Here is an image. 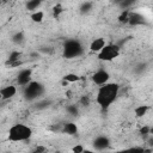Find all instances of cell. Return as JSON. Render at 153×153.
I'll return each mask as SVG.
<instances>
[{
	"instance_id": "cell-30",
	"label": "cell",
	"mask_w": 153,
	"mask_h": 153,
	"mask_svg": "<svg viewBox=\"0 0 153 153\" xmlns=\"http://www.w3.org/2000/svg\"><path fill=\"white\" fill-rule=\"evenodd\" d=\"M145 68H146V63H140V65H137V67L135 68V72L140 73V72L145 71Z\"/></svg>"
},
{
	"instance_id": "cell-23",
	"label": "cell",
	"mask_w": 153,
	"mask_h": 153,
	"mask_svg": "<svg viewBox=\"0 0 153 153\" xmlns=\"http://www.w3.org/2000/svg\"><path fill=\"white\" fill-rule=\"evenodd\" d=\"M67 112H69V114L73 115V116H76L78 112H79V110H78L76 105H68V106H67Z\"/></svg>"
},
{
	"instance_id": "cell-4",
	"label": "cell",
	"mask_w": 153,
	"mask_h": 153,
	"mask_svg": "<svg viewBox=\"0 0 153 153\" xmlns=\"http://www.w3.org/2000/svg\"><path fill=\"white\" fill-rule=\"evenodd\" d=\"M43 91H44V88H43L42 84H39L37 81H31L24 88V97L27 100H33L38 96H41L43 93Z\"/></svg>"
},
{
	"instance_id": "cell-6",
	"label": "cell",
	"mask_w": 153,
	"mask_h": 153,
	"mask_svg": "<svg viewBox=\"0 0 153 153\" xmlns=\"http://www.w3.org/2000/svg\"><path fill=\"white\" fill-rule=\"evenodd\" d=\"M110 75L104 69H100V71H97L93 75H92V81L97 85H105L108 84V80H109Z\"/></svg>"
},
{
	"instance_id": "cell-35",
	"label": "cell",
	"mask_w": 153,
	"mask_h": 153,
	"mask_svg": "<svg viewBox=\"0 0 153 153\" xmlns=\"http://www.w3.org/2000/svg\"><path fill=\"white\" fill-rule=\"evenodd\" d=\"M8 153H10V152H8Z\"/></svg>"
},
{
	"instance_id": "cell-10",
	"label": "cell",
	"mask_w": 153,
	"mask_h": 153,
	"mask_svg": "<svg viewBox=\"0 0 153 153\" xmlns=\"http://www.w3.org/2000/svg\"><path fill=\"white\" fill-rule=\"evenodd\" d=\"M16 93H17V88H16V86H12V85L6 86V87H2L1 91H0V94H1V98L2 99H10Z\"/></svg>"
},
{
	"instance_id": "cell-22",
	"label": "cell",
	"mask_w": 153,
	"mask_h": 153,
	"mask_svg": "<svg viewBox=\"0 0 153 153\" xmlns=\"http://www.w3.org/2000/svg\"><path fill=\"white\" fill-rule=\"evenodd\" d=\"M62 12H63V8H62L61 4H57V5L54 6V8H53V16H54V18H57L60 16V13H62Z\"/></svg>"
},
{
	"instance_id": "cell-5",
	"label": "cell",
	"mask_w": 153,
	"mask_h": 153,
	"mask_svg": "<svg viewBox=\"0 0 153 153\" xmlns=\"http://www.w3.org/2000/svg\"><path fill=\"white\" fill-rule=\"evenodd\" d=\"M120 55V47L117 44H106L102 51L98 53V59L102 61H111Z\"/></svg>"
},
{
	"instance_id": "cell-28",
	"label": "cell",
	"mask_w": 153,
	"mask_h": 153,
	"mask_svg": "<svg viewBox=\"0 0 153 153\" xmlns=\"http://www.w3.org/2000/svg\"><path fill=\"white\" fill-rule=\"evenodd\" d=\"M134 4V1H122V2H120V6L122 7V8H124V10H127L129 6H131Z\"/></svg>"
},
{
	"instance_id": "cell-20",
	"label": "cell",
	"mask_w": 153,
	"mask_h": 153,
	"mask_svg": "<svg viewBox=\"0 0 153 153\" xmlns=\"http://www.w3.org/2000/svg\"><path fill=\"white\" fill-rule=\"evenodd\" d=\"M39 5H41V1L39 0H31V1L26 2V8L30 10V11H32V10H36Z\"/></svg>"
},
{
	"instance_id": "cell-32",
	"label": "cell",
	"mask_w": 153,
	"mask_h": 153,
	"mask_svg": "<svg viewBox=\"0 0 153 153\" xmlns=\"http://www.w3.org/2000/svg\"><path fill=\"white\" fill-rule=\"evenodd\" d=\"M148 142H149V145H153V139H149Z\"/></svg>"
},
{
	"instance_id": "cell-15",
	"label": "cell",
	"mask_w": 153,
	"mask_h": 153,
	"mask_svg": "<svg viewBox=\"0 0 153 153\" xmlns=\"http://www.w3.org/2000/svg\"><path fill=\"white\" fill-rule=\"evenodd\" d=\"M148 109H149L148 105H139V106H136L135 110H134L135 116L136 117H142L143 115H146V112L148 111Z\"/></svg>"
},
{
	"instance_id": "cell-34",
	"label": "cell",
	"mask_w": 153,
	"mask_h": 153,
	"mask_svg": "<svg viewBox=\"0 0 153 153\" xmlns=\"http://www.w3.org/2000/svg\"><path fill=\"white\" fill-rule=\"evenodd\" d=\"M57 153H60V152H57Z\"/></svg>"
},
{
	"instance_id": "cell-9",
	"label": "cell",
	"mask_w": 153,
	"mask_h": 153,
	"mask_svg": "<svg viewBox=\"0 0 153 153\" xmlns=\"http://www.w3.org/2000/svg\"><path fill=\"white\" fill-rule=\"evenodd\" d=\"M128 24L130 25H143L146 24V20H145V17L137 12H130L129 13V22Z\"/></svg>"
},
{
	"instance_id": "cell-18",
	"label": "cell",
	"mask_w": 153,
	"mask_h": 153,
	"mask_svg": "<svg viewBox=\"0 0 153 153\" xmlns=\"http://www.w3.org/2000/svg\"><path fill=\"white\" fill-rule=\"evenodd\" d=\"M91 8H92V2H90V1H85V2H82V4L80 5V12H81L82 14L90 12Z\"/></svg>"
},
{
	"instance_id": "cell-8",
	"label": "cell",
	"mask_w": 153,
	"mask_h": 153,
	"mask_svg": "<svg viewBox=\"0 0 153 153\" xmlns=\"http://www.w3.org/2000/svg\"><path fill=\"white\" fill-rule=\"evenodd\" d=\"M109 146H110V140H109L108 136H104V135L96 137L94 141H93V147H94L96 149H98V151L106 149Z\"/></svg>"
},
{
	"instance_id": "cell-25",
	"label": "cell",
	"mask_w": 153,
	"mask_h": 153,
	"mask_svg": "<svg viewBox=\"0 0 153 153\" xmlns=\"http://www.w3.org/2000/svg\"><path fill=\"white\" fill-rule=\"evenodd\" d=\"M79 103H80V105H82V106H87V105H90V98H88L87 96H82V97L80 98Z\"/></svg>"
},
{
	"instance_id": "cell-1",
	"label": "cell",
	"mask_w": 153,
	"mask_h": 153,
	"mask_svg": "<svg viewBox=\"0 0 153 153\" xmlns=\"http://www.w3.org/2000/svg\"><path fill=\"white\" fill-rule=\"evenodd\" d=\"M118 91H120V85L116 82H108L105 85H102L96 97L98 105H100L102 109H108L112 104V102H115V99L117 98Z\"/></svg>"
},
{
	"instance_id": "cell-21",
	"label": "cell",
	"mask_w": 153,
	"mask_h": 153,
	"mask_svg": "<svg viewBox=\"0 0 153 153\" xmlns=\"http://www.w3.org/2000/svg\"><path fill=\"white\" fill-rule=\"evenodd\" d=\"M12 41H13L14 43H17V44L23 43V42H24V33H23V32H17L16 35L12 36Z\"/></svg>"
},
{
	"instance_id": "cell-11",
	"label": "cell",
	"mask_w": 153,
	"mask_h": 153,
	"mask_svg": "<svg viewBox=\"0 0 153 153\" xmlns=\"http://www.w3.org/2000/svg\"><path fill=\"white\" fill-rule=\"evenodd\" d=\"M105 45H106V44H105V41H104L103 38H96V39L91 43L90 49H91L92 51L99 53V51H102V49H103Z\"/></svg>"
},
{
	"instance_id": "cell-2",
	"label": "cell",
	"mask_w": 153,
	"mask_h": 153,
	"mask_svg": "<svg viewBox=\"0 0 153 153\" xmlns=\"http://www.w3.org/2000/svg\"><path fill=\"white\" fill-rule=\"evenodd\" d=\"M32 135V129L25 124L22 123H17L14 126H12L8 130V140L10 141H25L27 139H30Z\"/></svg>"
},
{
	"instance_id": "cell-12",
	"label": "cell",
	"mask_w": 153,
	"mask_h": 153,
	"mask_svg": "<svg viewBox=\"0 0 153 153\" xmlns=\"http://www.w3.org/2000/svg\"><path fill=\"white\" fill-rule=\"evenodd\" d=\"M152 149L149 148H143V147H129L118 151L117 153H151Z\"/></svg>"
},
{
	"instance_id": "cell-17",
	"label": "cell",
	"mask_w": 153,
	"mask_h": 153,
	"mask_svg": "<svg viewBox=\"0 0 153 153\" xmlns=\"http://www.w3.org/2000/svg\"><path fill=\"white\" fill-rule=\"evenodd\" d=\"M63 80L67 81V82H75L78 80H80V76L76 75V74H74V73H68V74H66L63 76Z\"/></svg>"
},
{
	"instance_id": "cell-31",
	"label": "cell",
	"mask_w": 153,
	"mask_h": 153,
	"mask_svg": "<svg viewBox=\"0 0 153 153\" xmlns=\"http://www.w3.org/2000/svg\"><path fill=\"white\" fill-rule=\"evenodd\" d=\"M82 153H94V152H92V151H90V149H84Z\"/></svg>"
},
{
	"instance_id": "cell-19",
	"label": "cell",
	"mask_w": 153,
	"mask_h": 153,
	"mask_svg": "<svg viewBox=\"0 0 153 153\" xmlns=\"http://www.w3.org/2000/svg\"><path fill=\"white\" fill-rule=\"evenodd\" d=\"M129 13H130V11H128V10H124L123 12H122V14L118 17V22L120 23H128L129 22Z\"/></svg>"
},
{
	"instance_id": "cell-13",
	"label": "cell",
	"mask_w": 153,
	"mask_h": 153,
	"mask_svg": "<svg viewBox=\"0 0 153 153\" xmlns=\"http://www.w3.org/2000/svg\"><path fill=\"white\" fill-rule=\"evenodd\" d=\"M76 131H78V127H76L75 123H73V122H68V123L63 124L62 133L68 134V135H74Z\"/></svg>"
},
{
	"instance_id": "cell-16",
	"label": "cell",
	"mask_w": 153,
	"mask_h": 153,
	"mask_svg": "<svg viewBox=\"0 0 153 153\" xmlns=\"http://www.w3.org/2000/svg\"><path fill=\"white\" fill-rule=\"evenodd\" d=\"M43 17H44V13H43L42 11H36V12H33V13L30 16L31 20L35 22V23H41V22L43 20Z\"/></svg>"
},
{
	"instance_id": "cell-26",
	"label": "cell",
	"mask_w": 153,
	"mask_h": 153,
	"mask_svg": "<svg viewBox=\"0 0 153 153\" xmlns=\"http://www.w3.org/2000/svg\"><path fill=\"white\" fill-rule=\"evenodd\" d=\"M149 129H151V127H148V126H145V127H142L141 129H140V134L142 135V136H147L148 134H149Z\"/></svg>"
},
{
	"instance_id": "cell-3",
	"label": "cell",
	"mask_w": 153,
	"mask_h": 153,
	"mask_svg": "<svg viewBox=\"0 0 153 153\" xmlns=\"http://www.w3.org/2000/svg\"><path fill=\"white\" fill-rule=\"evenodd\" d=\"M84 53L82 44L78 39H68L63 45V56L66 59H74Z\"/></svg>"
},
{
	"instance_id": "cell-24",
	"label": "cell",
	"mask_w": 153,
	"mask_h": 153,
	"mask_svg": "<svg viewBox=\"0 0 153 153\" xmlns=\"http://www.w3.org/2000/svg\"><path fill=\"white\" fill-rule=\"evenodd\" d=\"M50 105V100H42V102H38L36 104V108L37 109H45Z\"/></svg>"
},
{
	"instance_id": "cell-27",
	"label": "cell",
	"mask_w": 153,
	"mask_h": 153,
	"mask_svg": "<svg viewBox=\"0 0 153 153\" xmlns=\"http://www.w3.org/2000/svg\"><path fill=\"white\" fill-rule=\"evenodd\" d=\"M72 152L73 153H82L84 152V147L81 145H76V146H74L72 148Z\"/></svg>"
},
{
	"instance_id": "cell-14",
	"label": "cell",
	"mask_w": 153,
	"mask_h": 153,
	"mask_svg": "<svg viewBox=\"0 0 153 153\" xmlns=\"http://www.w3.org/2000/svg\"><path fill=\"white\" fill-rule=\"evenodd\" d=\"M19 56H20V53H19V51H12V53L10 54L8 60H7V65L13 66L14 63L19 62Z\"/></svg>"
},
{
	"instance_id": "cell-7",
	"label": "cell",
	"mask_w": 153,
	"mask_h": 153,
	"mask_svg": "<svg viewBox=\"0 0 153 153\" xmlns=\"http://www.w3.org/2000/svg\"><path fill=\"white\" fill-rule=\"evenodd\" d=\"M17 82L20 85V86H26L31 82V69H22L19 73H18V76H17Z\"/></svg>"
},
{
	"instance_id": "cell-33",
	"label": "cell",
	"mask_w": 153,
	"mask_h": 153,
	"mask_svg": "<svg viewBox=\"0 0 153 153\" xmlns=\"http://www.w3.org/2000/svg\"><path fill=\"white\" fill-rule=\"evenodd\" d=\"M149 134L153 135V127H151V129H149Z\"/></svg>"
},
{
	"instance_id": "cell-29",
	"label": "cell",
	"mask_w": 153,
	"mask_h": 153,
	"mask_svg": "<svg viewBox=\"0 0 153 153\" xmlns=\"http://www.w3.org/2000/svg\"><path fill=\"white\" fill-rule=\"evenodd\" d=\"M45 152V147L44 146H37L31 153H44Z\"/></svg>"
}]
</instances>
